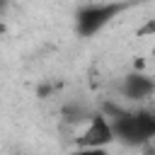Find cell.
I'll return each mask as SVG.
<instances>
[{
  "label": "cell",
  "mask_w": 155,
  "mask_h": 155,
  "mask_svg": "<svg viewBox=\"0 0 155 155\" xmlns=\"http://www.w3.org/2000/svg\"><path fill=\"white\" fill-rule=\"evenodd\" d=\"M107 116L111 119L114 140L124 145H145L155 138V111L150 109H121V107H107Z\"/></svg>",
  "instance_id": "cell-1"
},
{
  "label": "cell",
  "mask_w": 155,
  "mask_h": 155,
  "mask_svg": "<svg viewBox=\"0 0 155 155\" xmlns=\"http://www.w3.org/2000/svg\"><path fill=\"white\" fill-rule=\"evenodd\" d=\"M5 10H7V0H0V15H2Z\"/></svg>",
  "instance_id": "cell-6"
},
{
  "label": "cell",
  "mask_w": 155,
  "mask_h": 155,
  "mask_svg": "<svg viewBox=\"0 0 155 155\" xmlns=\"http://www.w3.org/2000/svg\"><path fill=\"white\" fill-rule=\"evenodd\" d=\"M121 94L131 102H143V99L153 97L155 94V75H148V73H140V70H133V73L124 75Z\"/></svg>",
  "instance_id": "cell-4"
},
{
  "label": "cell",
  "mask_w": 155,
  "mask_h": 155,
  "mask_svg": "<svg viewBox=\"0 0 155 155\" xmlns=\"http://www.w3.org/2000/svg\"><path fill=\"white\" fill-rule=\"evenodd\" d=\"M63 116H65V121H70V124H85L90 116H92V111L85 107V104H68V107H63Z\"/></svg>",
  "instance_id": "cell-5"
},
{
  "label": "cell",
  "mask_w": 155,
  "mask_h": 155,
  "mask_svg": "<svg viewBox=\"0 0 155 155\" xmlns=\"http://www.w3.org/2000/svg\"><path fill=\"white\" fill-rule=\"evenodd\" d=\"M114 140V128H111V119L104 111H92V116L85 121V131L78 138V143L82 148H104Z\"/></svg>",
  "instance_id": "cell-3"
},
{
  "label": "cell",
  "mask_w": 155,
  "mask_h": 155,
  "mask_svg": "<svg viewBox=\"0 0 155 155\" xmlns=\"http://www.w3.org/2000/svg\"><path fill=\"white\" fill-rule=\"evenodd\" d=\"M0 31H2V27H0Z\"/></svg>",
  "instance_id": "cell-7"
},
{
  "label": "cell",
  "mask_w": 155,
  "mask_h": 155,
  "mask_svg": "<svg viewBox=\"0 0 155 155\" xmlns=\"http://www.w3.org/2000/svg\"><path fill=\"white\" fill-rule=\"evenodd\" d=\"M128 0H116V2H87L78 7L75 12V31L82 39H92L99 31H104L124 10H128Z\"/></svg>",
  "instance_id": "cell-2"
}]
</instances>
